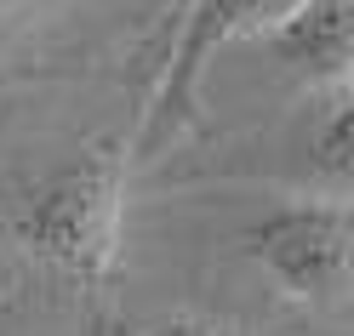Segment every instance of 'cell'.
Segmentation results:
<instances>
[{
    "label": "cell",
    "instance_id": "cell-1",
    "mask_svg": "<svg viewBox=\"0 0 354 336\" xmlns=\"http://www.w3.org/2000/svg\"><path fill=\"white\" fill-rule=\"evenodd\" d=\"M126 143L80 148L69 160L24 177L6 194V234L29 262L97 290L120 262V217H126Z\"/></svg>",
    "mask_w": 354,
    "mask_h": 336
},
{
    "label": "cell",
    "instance_id": "cell-7",
    "mask_svg": "<svg viewBox=\"0 0 354 336\" xmlns=\"http://www.w3.org/2000/svg\"><path fill=\"white\" fill-rule=\"evenodd\" d=\"M17 6H24V0H0V12H17Z\"/></svg>",
    "mask_w": 354,
    "mask_h": 336
},
{
    "label": "cell",
    "instance_id": "cell-2",
    "mask_svg": "<svg viewBox=\"0 0 354 336\" xmlns=\"http://www.w3.org/2000/svg\"><path fill=\"white\" fill-rule=\"evenodd\" d=\"M240 251L257 262L280 297L303 308H343L348 268H354V222L343 194H303L280 199L240 228Z\"/></svg>",
    "mask_w": 354,
    "mask_h": 336
},
{
    "label": "cell",
    "instance_id": "cell-3",
    "mask_svg": "<svg viewBox=\"0 0 354 336\" xmlns=\"http://www.w3.org/2000/svg\"><path fill=\"white\" fill-rule=\"evenodd\" d=\"M292 6V0H189L183 17H177L171 52L154 75V92L138 115V131L126 143V166H149L177 131L194 120V103H201V75L206 63L234 46V40H257L274 17Z\"/></svg>",
    "mask_w": 354,
    "mask_h": 336
},
{
    "label": "cell",
    "instance_id": "cell-5",
    "mask_svg": "<svg viewBox=\"0 0 354 336\" xmlns=\"http://www.w3.org/2000/svg\"><path fill=\"white\" fill-rule=\"evenodd\" d=\"M297 166L320 194L348 199L354 177V131H348V86H315L297 126Z\"/></svg>",
    "mask_w": 354,
    "mask_h": 336
},
{
    "label": "cell",
    "instance_id": "cell-6",
    "mask_svg": "<svg viewBox=\"0 0 354 336\" xmlns=\"http://www.w3.org/2000/svg\"><path fill=\"white\" fill-rule=\"evenodd\" d=\"M143 336H201L194 325H154V330H143Z\"/></svg>",
    "mask_w": 354,
    "mask_h": 336
},
{
    "label": "cell",
    "instance_id": "cell-4",
    "mask_svg": "<svg viewBox=\"0 0 354 336\" xmlns=\"http://www.w3.org/2000/svg\"><path fill=\"white\" fill-rule=\"evenodd\" d=\"M269 57L292 80L315 86H348L354 63V6L348 0H292L269 29L257 34Z\"/></svg>",
    "mask_w": 354,
    "mask_h": 336
}]
</instances>
